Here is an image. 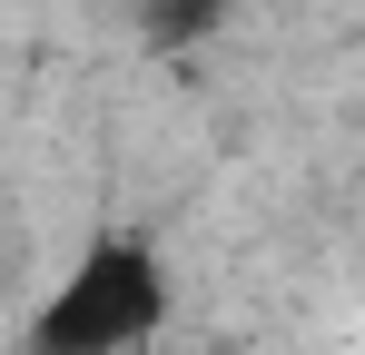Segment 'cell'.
<instances>
[{"mask_svg":"<svg viewBox=\"0 0 365 355\" xmlns=\"http://www.w3.org/2000/svg\"><path fill=\"white\" fill-rule=\"evenodd\" d=\"M217 10H227V0H148L138 30H148V50H187V40H207Z\"/></svg>","mask_w":365,"mask_h":355,"instance_id":"2","label":"cell"},{"mask_svg":"<svg viewBox=\"0 0 365 355\" xmlns=\"http://www.w3.org/2000/svg\"><path fill=\"white\" fill-rule=\"evenodd\" d=\"M168 316H178V267H168V247L109 227V237H89L79 267L40 296L30 355H158Z\"/></svg>","mask_w":365,"mask_h":355,"instance_id":"1","label":"cell"}]
</instances>
